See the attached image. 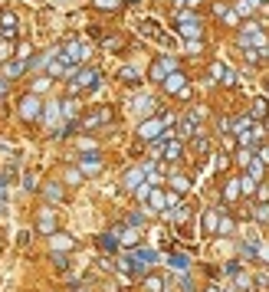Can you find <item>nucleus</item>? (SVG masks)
<instances>
[{
	"instance_id": "23",
	"label": "nucleus",
	"mask_w": 269,
	"mask_h": 292,
	"mask_svg": "<svg viewBox=\"0 0 269 292\" xmlns=\"http://www.w3.org/2000/svg\"><path fill=\"white\" fill-rule=\"evenodd\" d=\"M145 289L148 292H161V279H158V276H148V279H145Z\"/></svg>"
},
{
	"instance_id": "15",
	"label": "nucleus",
	"mask_w": 269,
	"mask_h": 292,
	"mask_svg": "<svg viewBox=\"0 0 269 292\" xmlns=\"http://www.w3.org/2000/svg\"><path fill=\"white\" fill-rule=\"evenodd\" d=\"M82 171H86V174L102 171V161H98V158H82Z\"/></svg>"
},
{
	"instance_id": "38",
	"label": "nucleus",
	"mask_w": 269,
	"mask_h": 292,
	"mask_svg": "<svg viewBox=\"0 0 269 292\" xmlns=\"http://www.w3.org/2000/svg\"><path fill=\"white\" fill-rule=\"evenodd\" d=\"M53 263L59 266V269H66V256H59V253H53Z\"/></svg>"
},
{
	"instance_id": "29",
	"label": "nucleus",
	"mask_w": 269,
	"mask_h": 292,
	"mask_svg": "<svg viewBox=\"0 0 269 292\" xmlns=\"http://www.w3.org/2000/svg\"><path fill=\"white\" fill-rule=\"evenodd\" d=\"M96 7H102V10H115L119 0H96Z\"/></svg>"
},
{
	"instance_id": "27",
	"label": "nucleus",
	"mask_w": 269,
	"mask_h": 292,
	"mask_svg": "<svg viewBox=\"0 0 269 292\" xmlns=\"http://www.w3.org/2000/svg\"><path fill=\"white\" fill-rule=\"evenodd\" d=\"M56 246H63V249H73V246H75V240H69V237H63V233H59V237H56Z\"/></svg>"
},
{
	"instance_id": "28",
	"label": "nucleus",
	"mask_w": 269,
	"mask_h": 292,
	"mask_svg": "<svg viewBox=\"0 0 269 292\" xmlns=\"http://www.w3.org/2000/svg\"><path fill=\"white\" fill-rule=\"evenodd\" d=\"M46 197H49V200H59V197H63V191H59L56 184H49V187H46Z\"/></svg>"
},
{
	"instance_id": "41",
	"label": "nucleus",
	"mask_w": 269,
	"mask_h": 292,
	"mask_svg": "<svg viewBox=\"0 0 269 292\" xmlns=\"http://www.w3.org/2000/svg\"><path fill=\"white\" fill-rule=\"evenodd\" d=\"M177 3H184V7H197L200 0H177Z\"/></svg>"
},
{
	"instance_id": "36",
	"label": "nucleus",
	"mask_w": 269,
	"mask_h": 292,
	"mask_svg": "<svg viewBox=\"0 0 269 292\" xmlns=\"http://www.w3.org/2000/svg\"><path fill=\"white\" fill-rule=\"evenodd\" d=\"M17 56H20V59H30V46L23 43V46H20V49H17Z\"/></svg>"
},
{
	"instance_id": "20",
	"label": "nucleus",
	"mask_w": 269,
	"mask_h": 292,
	"mask_svg": "<svg viewBox=\"0 0 269 292\" xmlns=\"http://www.w3.org/2000/svg\"><path fill=\"white\" fill-rule=\"evenodd\" d=\"M171 266L174 269H187V256L184 253H171Z\"/></svg>"
},
{
	"instance_id": "39",
	"label": "nucleus",
	"mask_w": 269,
	"mask_h": 292,
	"mask_svg": "<svg viewBox=\"0 0 269 292\" xmlns=\"http://www.w3.org/2000/svg\"><path fill=\"white\" fill-rule=\"evenodd\" d=\"M259 161L269 164V145H266V148H259Z\"/></svg>"
},
{
	"instance_id": "37",
	"label": "nucleus",
	"mask_w": 269,
	"mask_h": 292,
	"mask_svg": "<svg viewBox=\"0 0 269 292\" xmlns=\"http://www.w3.org/2000/svg\"><path fill=\"white\" fill-rule=\"evenodd\" d=\"M256 191H259V200H269V187H266V184H259Z\"/></svg>"
},
{
	"instance_id": "43",
	"label": "nucleus",
	"mask_w": 269,
	"mask_h": 292,
	"mask_svg": "<svg viewBox=\"0 0 269 292\" xmlns=\"http://www.w3.org/2000/svg\"><path fill=\"white\" fill-rule=\"evenodd\" d=\"M207 292H217V289H207Z\"/></svg>"
},
{
	"instance_id": "19",
	"label": "nucleus",
	"mask_w": 269,
	"mask_h": 292,
	"mask_svg": "<svg viewBox=\"0 0 269 292\" xmlns=\"http://www.w3.org/2000/svg\"><path fill=\"white\" fill-rule=\"evenodd\" d=\"M53 227H56V223H53V214H49V210H46V214H40V230H46V233H49Z\"/></svg>"
},
{
	"instance_id": "5",
	"label": "nucleus",
	"mask_w": 269,
	"mask_h": 292,
	"mask_svg": "<svg viewBox=\"0 0 269 292\" xmlns=\"http://www.w3.org/2000/svg\"><path fill=\"white\" fill-rule=\"evenodd\" d=\"M141 33H145V36H151V40H158L161 46H174V40H171L164 30H158V23H154V20H145V23H141Z\"/></svg>"
},
{
	"instance_id": "22",
	"label": "nucleus",
	"mask_w": 269,
	"mask_h": 292,
	"mask_svg": "<svg viewBox=\"0 0 269 292\" xmlns=\"http://www.w3.org/2000/svg\"><path fill=\"white\" fill-rule=\"evenodd\" d=\"M59 112H63V105H59V102H53V105L46 108V122H56V119H59Z\"/></svg>"
},
{
	"instance_id": "32",
	"label": "nucleus",
	"mask_w": 269,
	"mask_h": 292,
	"mask_svg": "<svg viewBox=\"0 0 269 292\" xmlns=\"http://www.w3.org/2000/svg\"><path fill=\"white\" fill-rule=\"evenodd\" d=\"M237 10H240V13H249V10H253V0H240Z\"/></svg>"
},
{
	"instance_id": "13",
	"label": "nucleus",
	"mask_w": 269,
	"mask_h": 292,
	"mask_svg": "<svg viewBox=\"0 0 269 292\" xmlns=\"http://www.w3.org/2000/svg\"><path fill=\"white\" fill-rule=\"evenodd\" d=\"M135 260H138L141 266H151V263L158 260V253H154V249H138V253H135Z\"/></svg>"
},
{
	"instance_id": "8",
	"label": "nucleus",
	"mask_w": 269,
	"mask_h": 292,
	"mask_svg": "<svg viewBox=\"0 0 269 292\" xmlns=\"http://www.w3.org/2000/svg\"><path fill=\"white\" fill-rule=\"evenodd\" d=\"M210 73H214V79H220V82H226V86L237 82V73H233L230 66H223V63H214V66H210Z\"/></svg>"
},
{
	"instance_id": "9",
	"label": "nucleus",
	"mask_w": 269,
	"mask_h": 292,
	"mask_svg": "<svg viewBox=\"0 0 269 292\" xmlns=\"http://www.w3.org/2000/svg\"><path fill=\"white\" fill-rule=\"evenodd\" d=\"M145 174H148L145 168H131V171L125 174V187H128V191H138L141 181H145Z\"/></svg>"
},
{
	"instance_id": "12",
	"label": "nucleus",
	"mask_w": 269,
	"mask_h": 292,
	"mask_svg": "<svg viewBox=\"0 0 269 292\" xmlns=\"http://www.w3.org/2000/svg\"><path fill=\"white\" fill-rule=\"evenodd\" d=\"M161 125H164V119L161 122H145V125H141V138H158V131H161Z\"/></svg>"
},
{
	"instance_id": "33",
	"label": "nucleus",
	"mask_w": 269,
	"mask_h": 292,
	"mask_svg": "<svg viewBox=\"0 0 269 292\" xmlns=\"http://www.w3.org/2000/svg\"><path fill=\"white\" fill-rule=\"evenodd\" d=\"M43 89H49V79H40V82H33V92H43Z\"/></svg>"
},
{
	"instance_id": "11",
	"label": "nucleus",
	"mask_w": 269,
	"mask_h": 292,
	"mask_svg": "<svg viewBox=\"0 0 269 292\" xmlns=\"http://www.w3.org/2000/svg\"><path fill=\"white\" fill-rule=\"evenodd\" d=\"M164 89H168V92H181V89H184V73H177V69H174L171 76L164 79Z\"/></svg>"
},
{
	"instance_id": "10",
	"label": "nucleus",
	"mask_w": 269,
	"mask_h": 292,
	"mask_svg": "<svg viewBox=\"0 0 269 292\" xmlns=\"http://www.w3.org/2000/svg\"><path fill=\"white\" fill-rule=\"evenodd\" d=\"M23 73H26V59H17V63L3 66V76L7 79H17V76H23Z\"/></svg>"
},
{
	"instance_id": "17",
	"label": "nucleus",
	"mask_w": 269,
	"mask_h": 292,
	"mask_svg": "<svg viewBox=\"0 0 269 292\" xmlns=\"http://www.w3.org/2000/svg\"><path fill=\"white\" fill-rule=\"evenodd\" d=\"M256 187H259V181H253L249 174H246V177H243V181H240V191H243V194H253Z\"/></svg>"
},
{
	"instance_id": "1",
	"label": "nucleus",
	"mask_w": 269,
	"mask_h": 292,
	"mask_svg": "<svg viewBox=\"0 0 269 292\" xmlns=\"http://www.w3.org/2000/svg\"><path fill=\"white\" fill-rule=\"evenodd\" d=\"M79 89H98V69H79L69 82V92H79Z\"/></svg>"
},
{
	"instance_id": "25",
	"label": "nucleus",
	"mask_w": 269,
	"mask_h": 292,
	"mask_svg": "<svg viewBox=\"0 0 269 292\" xmlns=\"http://www.w3.org/2000/svg\"><path fill=\"white\" fill-rule=\"evenodd\" d=\"M171 184H174V191H177V194H184V191L191 187V181H187V177H174Z\"/></svg>"
},
{
	"instance_id": "35",
	"label": "nucleus",
	"mask_w": 269,
	"mask_h": 292,
	"mask_svg": "<svg viewBox=\"0 0 269 292\" xmlns=\"http://www.w3.org/2000/svg\"><path fill=\"white\" fill-rule=\"evenodd\" d=\"M128 223H131V227H138V223H145V217H141V214H131Z\"/></svg>"
},
{
	"instance_id": "26",
	"label": "nucleus",
	"mask_w": 269,
	"mask_h": 292,
	"mask_svg": "<svg viewBox=\"0 0 269 292\" xmlns=\"http://www.w3.org/2000/svg\"><path fill=\"white\" fill-rule=\"evenodd\" d=\"M119 76L125 79V82H135V79H138V73H135V69H131V66H125V69H122Z\"/></svg>"
},
{
	"instance_id": "6",
	"label": "nucleus",
	"mask_w": 269,
	"mask_h": 292,
	"mask_svg": "<svg viewBox=\"0 0 269 292\" xmlns=\"http://www.w3.org/2000/svg\"><path fill=\"white\" fill-rule=\"evenodd\" d=\"M86 56H89V46H82V43H69V46H66V53H63V59H66L69 66H75V63H82Z\"/></svg>"
},
{
	"instance_id": "31",
	"label": "nucleus",
	"mask_w": 269,
	"mask_h": 292,
	"mask_svg": "<svg viewBox=\"0 0 269 292\" xmlns=\"http://www.w3.org/2000/svg\"><path fill=\"white\" fill-rule=\"evenodd\" d=\"M204 227L210 230V233H214V230H217V217H214V214H207V217H204Z\"/></svg>"
},
{
	"instance_id": "30",
	"label": "nucleus",
	"mask_w": 269,
	"mask_h": 292,
	"mask_svg": "<svg viewBox=\"0 0 269 292\" xmlns=\"http://www.w3.org/2000/svg\"><path fill=\"white\" fill-rule=\"evenodd\" d=\"M151 204H154V207H158V210H161V207L168 204V200H164V197L158 194V191H151Z\"/></svg>"
},
{
	"instance_id": "3",
	"label": "nucleus",
	"mask_w": 269,
	"mask_h": 292,
	"mask_svg": "<svg viewBox=\"0 0 269 292\" xmlns=\"http://www.w3.org/2000/svg\"><path fill=\"white\" fill-rule=\"evenodd\" d=\"M40 112H43V105H40V98H36V92H33V96H26V98L20 102V119L33 122V119H40Z\"/></svg>"
},
{
	"instance_id": "42",
	"label": "nucleus",
	"mask_w": 269,
	"mask_h": 292,
	"mask_svg": "<svg viewBox=\"0 0 269 292\" xmlns=\"http://www.w3.org/2000/svg\"><path fill=\"white\" fill-rule=\"evenodd\" d=\"M7 92V76H0V96Z\"/></svg>"
},
{
	"instance_id": "14",
	"label": "nucleus",
	"mask_w": 269,
	"mask_h": 292,
	"mask_svg": "<svg viewBox=\"0 0 269 292\" xmlns=\"http://www.w3.org/2000/svg\"><path fill=\"white\" fill-rule=\"evenodd\" d=\"M0 26H3L7 36H13V30H17V17H13V13H3V17H0Z\"/></svg>"
},
{
	"instance_id": "24",
	"label": "nucleus",
	"mask_w": 269,
	"mask_h": 292,
	"mask_svg": "<svg viewBox=\"0 0 269 292\" xmlns=\"http://www.w3.org/2000/svg\"><path fill=\"white\" fill-rule=\"evenodd\" d=\"M256 220H259V223H269V204H259L256 207Z\"/></svg>"
},
{
	"instance_id": "44",
	"label": "nucleus",
	"mask_w": 269,
	"mask_h": 292,
	"mask_svg": "<svg viewBox=\"0 0 269 292\" xmlns=\"http://www.w3.org/2000/svg\"><path fill=\"white\" fill-rule=\"evenodd\" d=\"M128 3H135V0H128Z\"/></svg>"
},
{
	"instance_id": "18",
	"label": "nucleus",
	"mask_w": 269,
	"mask_h": 292,
	"mask_svg": "<svg viewBox=\"0 0 269 292\" xmlns=\"http://www.w3.org/2000/svg\"><path fill=\"white\" fill-rule=\"evenodd\" d=\"M246 168H249V177H253V181H259V174H263V161H259V158H253Z\"/></svg>"
},
{
	"instance_id": "34",
	"label": "nucleus",
	"mask_w": 269,
	"mask_h": 292,
	"mask_svg": "<svg viewBox=\"0 0 269 292\" xmlns=\"http://www.w3.org/2000/svg\"><path fill=\"white\" fill-rule=\"evenodd\" d=\"M102 246H105V249H115V240H112V233H105V237H102Z\"/></svg>"
},
{
	"instance_id": "4",
	"label": "nucleus",
	"mask_w": 269,
	"mask_h": 292,
	"mask_svg": "<svg viewBox=\"0 0 269 292\" xmlns=\"http://www.w3.org/2000/svg\"><path fill=\"white\" fill-rule=\"evenodd\" d=\"M197 125H200V112H187V115H184L181 119V125H177V135H181V138H191V135H194L197 131Z\"/></svg>"
},
{
	"instance_id": "16",
	"label": "nucleus",
	"mask_w": 269,
	"mask_h": 292,
	"mask_svg": "<svg viewBox=\"0 0 269 292\" xmlns=\"http://www.w3.org/2000/svg\"><path fill=\"white\" fill-rule=\"evenodd\" d=\"M164 154H168V161H177V158H181V141H171V145H164Z\"/></svg>"
},
{
	"instance_id": "2",
	"label": "nucleus",
	"mask_w": 269,
	"mask_h": 292,
	"mask_svg": "<svg viewBox=\"0 0 269 292\" xmlns=\"http://www.w3.org/2000/svg\"><path fill=\"white\" fill-rule=\"evenodd\" d=\"M174 69H177V63H174L171 56H161V59H158V63L151 66V79H158V82H164V79L171 76Z\"/></svg>"
},
{
	"instance_id": "7",
	"label": "nucleus",
	"mask_w": 269,
	"mask_h": 292,
	"mask_svg": "<svg viewBox=\"0 0 269 292\" xmlns=\"http://www.w3.org/2000/svg\"><path fill=\"white\" fill-rule=\"evenodd\" d=\"M181 33L191 36V40H197V36H200V20L191 17V13H181Z\"/></svg>"
},
{
	"instance_id": "21",
	"label": "nucleus",
	"mask_w": 269,
	"mask_h": 292,
	"mask_svg": "<svg viewBox=\"0 0 269 292\" xmlns=\"http://www.w3.org/2000/svg\"><path fill=\"white\" fill-rule=\"evenodd\" d=\"M13 56V43L10 40H0V59H10Z\"/></svg>"
},
{
	"instance_id": "40",
	"label": "nucleus",
	"mask_w": 269,
	"mask_h": 292,
	"mask_svg": "<svg viewBox=\"0 0 269 292\" xmlns=\"http://www.w3.org/2000/svg\"><path fill=\"white\" fill-rule=\"evenodd\" d=\"M0 207H7V191H3V181H0Z\"/></svg>"
}]
</instances>
